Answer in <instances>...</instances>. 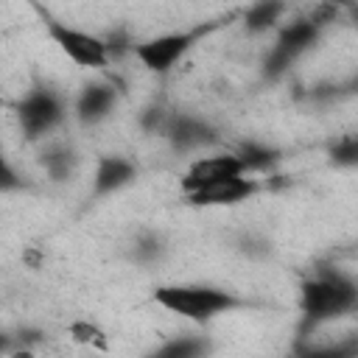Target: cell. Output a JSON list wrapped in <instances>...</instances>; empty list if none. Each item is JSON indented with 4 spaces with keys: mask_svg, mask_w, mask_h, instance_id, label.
<instances>
[{
    "mask_svg": "<svg viewBox=\"0 0 358 358\" xmlns=\"http://www.w3.org/2000/svg\"><path fill=\"white\" fill-rule=\"evenodd\" d=\"M358 310V280L341 268H316L299 282L302 330H316Z\"/></svg>",
    "mask_w": 358,
    "mask_h": 358,
    "instance_id": "obj_1",
    "label": "cell"
},
{
    "mask_svg": "<svg viewBox=\"0 0 358 358\" xmlns=\"http://www.w3.org/2000/svg\"><path fill=\"white\" fill-rule=\"evenodd\" d=\"M336 17H338L336 6H319L316 11H310L305 17H294V20L282 22L274 34V42H271L266 59H263V76L266 78H280L288 67H294L308 50L316 48L324 28Z\"/></svg>",
    "mask_w": 358,
    "mask_h": 358,
    "instance_id": "obj_2",
    "label": "cell"
},
{
    "mask_svg": "<svg viewBox=\"0 0 358 358\" xmlns=\"http://www.w3.org/2000/svg\"><path fill=\"white\" fill-rule=\"evenodd\" d=\"M154 302L179 316L187 319L193 324H204L213 322L224 313H232L238 308H243L246 302L241 296H235L227 288L218 285H201V282H168V285H157L154 288Z\"/></svg>",
    "mask_w": 358,
    "mask_h": 358,
    "instance_id": "obj_3",
    "label": "cell"
},
{
    "mask_svg": "<svg viewBox=\"0 0 358 358\" xmlns=\"http://www.w3.org/2000/svg\"><path fill=\"white\" fill-rule=\"evenodd\" d=\"M218 28V22H201V25H190V28H179V31H165L157 34L151 39H143L134 45V59L157 76L171 73L207 34H213Z\"/></svg>",
    "mask_w": 358,
    "mask_h": 358,
    "instance_id": "obj_4",
    "label": "cell"
},
{
    "mask_svg": "<svg viewBox=\"0 0 358 358\" xmlns=\"http://www.w3.org/2000/svg\"><path fill=\"white\" fill-rule=\"evenodd\" d=\"M42 22H45V31L50 36V42L81 70H106L112 64V53H109V45L103 36L98 34H90L84 28H76L64 20H56L50 17L48 11H42Z\"/></svg>",
    "mask_w": 358,
    "mask_h": 358,
    "instance_id": "obj_5",
    "label": "cell"
},
{
    "mask_svg": "<svg viewBox=\"0 0 358 358\" xmlns=\"http://www.w3.org/2000/svg\"><path fill=\"white\" fill-rule=\"evenodd\" d=\"M17 112V123H20V131L25 140L31 143H39V140H48L67 117V103L64 98L48 87V84H34L14 106Z\"/></svg>",
    "mask_w": 358,
    "mask_h": 358,
    "instance_id": "obj_6",
    "label": "cell"
},
{
    "mask_svg": "<svg viewBox=\"0 0 358 358\" xmlns=\"http://www.w3.org/2000/svg\"><path fill=\"white\" fill-rule=\"evenodd\" d=\"M235 176H249L241 157L235 151H218V154H204V157H196L182 179H179V187L185 196L207 187V185H215V182H224V179H235Z\"/></svg>",
    "mask_w": 358,
    "mask_h": 358,
    "instance_id": "obj_7",
    "label": "cell"
},
{
    "mask_svg": "<svg viewBox=\"0 0 358 358\" xmlns=\"http://www.w3.org/2000/svg\"><path fill=\"white\" fill-rule=\"evenodd\" d=\"M117 101H120V90L115 87V81H109V78L87 81L78 90V95L73 98V117L84 129L101 126L103 120L112 117V112L117 109Z\"/></svg>",
    "mask_w": 358,
    "mask_h": 358,
    "instance_id": "obj_8",
    "label": "cell"
},
{
    "mask_svg": "<svg viewBox=\"0 0 358 358\" xmlns=\"http://www.w3.org/2000/svg\"><path fill=\"white\" fill-rule=\"evenodd\" d=\"M162 137L168 140V145L179 154H190V151H199V148H207L218 140V129L199 117V115H190V112H171V120L162 131Z\"/></svg>",
    "mask_w": 358,
    "mask_h": 358,
    "instance_id": "obj_9",
    "label": "cell"
},
{
    "mask_svg": "<svg viewBox=\"0 0 358 358\" xmlns=\"http://www.w3.org/2000/svg\"><path fill=\"white\" fill-rule=\"evenodd\" d=\"M137 179V165L123 154H101L92 171V199L120 193Z\"/></svg>",
    "mask_w": 358,
    "mask_h": 358,
    "instance_id": "obj_10",
    "label": "cell"
},
{
    "mask_svg": "<svg viewBox=\"0 0 358 358\" xmlns=\"http://www.w3.org/2000/svg\"><path fill=\"white\" fill-rule=\"evenodd\" d=\"M257 190L260 185L255 176H235V179H224V182H215V185H207L190 193L187 201L196 207H232V204L249 201Z\"/></svg>",
    "mask_w": 358,
    "mask_h": 358,
    "instance_id": "obj_11",
    "label": "cell"
},
{
    "mask_svg": "<svg viewBox=\"0 0 358 358\" xmlns=\"http://www.w3.org/2000/svg\"><path fill=\"white\" fill-rule=\"evenodd\" d=\"M210 352H213L210 336L182 333V336H173L157 344L151 352H145V358H210Z\"/></svg>",
    "mask_w": 358,
    "mask_h": 358,
    "instance_id": "obj_12",
    "label": "cell"
},
{
    "mask_svg": "<svg viewBox=\"0 0 358 358\" xmlns=\"http://www.w3.org/2000/svg\"><path fill=\"white\" fill-rule=\"evenodd\" d=\"M288 11L285 3H274V0H263V3H252L249 8H243L241 22L246 34H266L271 28L282 25V14Z\"/></svg>",
    "mask_w": 358,
    "mask_h": 358,
    "instance_id": "obj_13",
    "label": "cell"
},
{
    "mask_svg": "<svg viewBox=\"0 0 358 358\" xmlns=\"http://www.w3.org/2000/svg\"><path fill=\"white\" fill-rule=\"evenodd\" d=\"M39 165L45 168V173L53 182H64V179L73 176V171L78 165V157H76L73 145H67V143H48L39 154Z\"/></svg>",
    "mask_w": 358,
    "mask_h": 358,
    "instance_id": "obj_14",
    "label": "cell"
},
{
    "mask_svg": "<svg viewBox=\"0 0 358 358\" xmlns=\"http://www.w3.org/2000/svg\"><path fill=\"white\" fill-rule=\"evenodd\" d=\"M291 358H358V336H347L327 344H313L299 338Z\"/></svg>",
    "mask_w": 358,
    "mask_h": 358,
    "instance_id": "obj_15",
    "label": "cell"
},
{
    "mask_svg": "<svg viewBox=\"0 0 358 358\" xmlns=\"http://www.w3.org/2000/svg\"><path fill=\"white\" fill-rule=\"evenodd\" d=\"M235 154L241 157V162H243V168H246L249 176L266 173V171H271V168L280 162V151H277V148H271V145H266V143H255V140L241 143V145L235 148Z\"/></svg>",
    "mask_w": 358,
    "mask_h": 358,
    "instance_id": "obj_16",
    "label": "cell"
},
{
    "mask_svg": "<svg viewBox=\"0 0 358 358\" xmlns=\"http://www.w3.org/2000/svg\"><path fill=\"white\" fill-rule=\"evenodd\" d=\"M70 338L81 347H90V350H109V336L101 324L90 322V319H76L70 322Z\"/></svg>",
    "mask_w": 358,
    "mask_h": 358,
    "instance_id": "obj_17",
    "label": "cell"
},
{
    "mask_svg": "<svg viewBox=\"0 0 358 358\" xmlns=\"http://www.w3.org/2000/svg\"><path fill=\"white\" fill-rule=\"evenodd\" d=\"M327 157L336 168H358V134H344L338 137L330 148Z\"/></svg>",
    "mask_w": 358,
    "mask_h": 358,
    "instance_id": "obj_18",
    "label": "cell"
},
{
    "mask_svg": "<svg viewBox=\"0 0 358 358\" xmlns=\"http://www.w3.org/2000/svg\"><path fill=\"white\" fill-rule=\"evenodd\" d=\"M22 179H25V176H22V173H17V171H14V165L6 159V162H3V171H0V190H3V193L22 190V187H25V182H22Z\"/></svg>",
    "mask_w": 358,
    "mask_h": 358,
    "instance_id": "obj_19",
    "label": "cell"
},
{
    "mask_svg": "<svg viewBox=\"0 0 358 358\" xmlns=\"http://www.w3.org/2000/svg\"><path fill=\"white\" fill-rule=\"evenodd\" d=\"M134 252H137V257H143V260H145V257H157V255H159V241H157V238H143Z\"/></svg>",
    "mask_w": 358,
    "mask_h": 358,
    "instance_id": "obj_20",
    "label": "cell"
},
{
    "mask_svg": "<svg viewBox=\"0 0 358 358\" xmlns=\"http://www.w3.org/2000/svg\"><path fill=\"white\" fill-rule=\"evenodd\" d=\"M22 263H25L28 268H39V266L45 263V255H42L39 249H34V246H25V249H22Z\"/></svg>",
    "mask_w": 358,
    "mask_h": 358,
    "instance_id": "obj_21",
    "label": "cell"
},
{
    "mask_svg": "<svg viewBox=\"0 0 358 358\" xmlns=\"http://www.w3.org/2000/svg\"><path fill=\"white\" fill-rule=\"evenodd\" d=\"M338 90V95H358V73L352 76V78H347L341 87H336Z\"/></svg>",
    "mask_w": 358,
    "mask_h": 358,
    "instance_id": "obj_22",
    "label": "cell"
},
{
    "mask_svg": "<svg viewBox=\"0 0 358 358\" xmlns=\"http://www.w3.org/2000/svg\"><path fill=\"white\" fill-rule=\"evenodd\" d=\"M347 14H352V17L358 20V6H350V8H347Z\"/></svg>",
    "mask_w": 358,
    "mask_h": 358,
    "instance_id": "obj_23",
    "label": "cell"
}]
</instances>
